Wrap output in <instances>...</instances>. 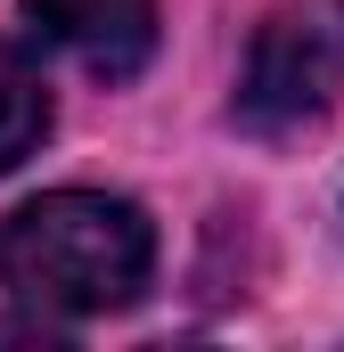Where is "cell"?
I'll return each mask as SVG.
<instances>
[{
	"label": "cell",
	"instance_id": "1",
	"mask_svg": "<svg viewBox=\"0 0 344 352\" xmlns=\"http://www.w3.org/2000/svg\"><path fill=\"white\" fill-rule=\"evenodd\" d=\"M148 270H156L148 213L107 188H50L17 205L0 230V278L50 320H98L140 303Z\"/></svg>",
	"mask_w": 344,
	"mask_h": 352
},
{
	"label": "cell",
	"instance_id": "2",
	"mask_svg": "<svg viewBox=\"0 0 344 352\" xmlns=\"http://www.w3.org/2000/svg\"><path fill=\"white\" fill-rule=\"evenodd\" d=\"M344 90V0H295L255 33L238 123L246 131H303Z\"/></svg>",
	"mask_w": 344,
	"mask_h": 352
},
{
	"label": "cell",
	"instance_id": "3",
	"mask_svg": "<svg viewBox=\"0 0 344 352\" xmlns=\"http://www.w3.org/2000/svg\"><path fill=\"white\" fill-rule=\"evenodd\" d=\"M25 8L58 50H74L107 82L140 74L148 50H156V0H25Z\"/></svg>",
	"mask_w": 344,
	"mask_h": 352
},
{
	"label": "cell",
	"instance_id": "4",
	"mask_svg": "<svg viewBox=\"0 0 344 352\" xmlns=\"http://www.w3.org/2000/svg\"><path fill=\"white\" fill-rule=\"evenodd\" d=\"M41 131H50V82H41V66L0 33V173H17V164L41 148Z\"/></svg>",
	"mask_w": 344,
	"mask_h": 352
}]
</instances>
